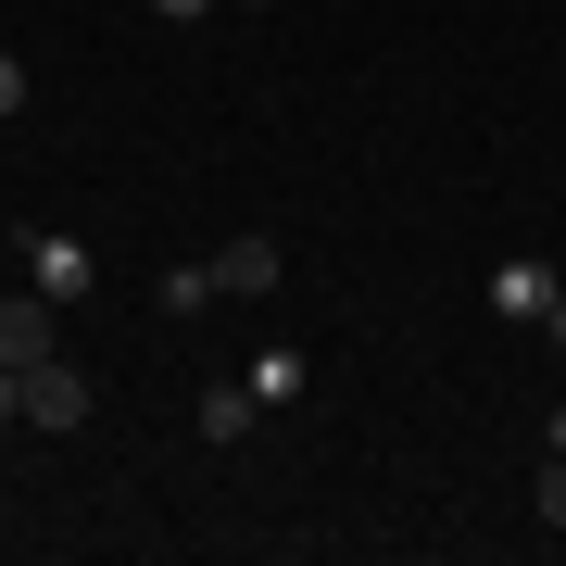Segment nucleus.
I'll use <instances>...</instances> for the list:
<instances>
[{
    "mask_svg": "<svg viewBox=\"0 0 566 566\" xmlns=\"http://www.w3.org/2000/svg\"><path fill=\"white\" fill-rule=\"evenodd\" d=\"M25 277H39L51 303H88V290H102V252L63 240V227H39V240H25Z\"/></svg>",
    "mask_w": 566,
    "mask_h": 566,
    "instance_id": "1",
    "label": "nucleus"
},
{
    "mask_svg": "<svg viewBox=\"0 0 566 566\" xmlns=\"http://www.w3.org/2000/svg\"><path fill=\"white\" fill-rule=\"evenodd\" d=\"M51 340H63V303L25 277L13 303H0V365H51Z\"/></svg>",
    "mask_w": 566,
    "mask_h": 566,
    "instance_id": "2",
    "label": "nucleus"
},
{
    "mask_svg": "<svg viewBox=\"0 0 566 566\" xmlns=\"http://www.w3.org/2000/svg\"><path fill=\"white\" fill-rule=\"evenodd\" d=\"M25 428H88V378H76V365H25Z\"/></svg>",
    "mask_w": 566,
    "mask_h": 566,
    "instance_id": "3",
    "label": "nucleus"
},
{
    "mask_svg": "<svg viewBox=\"0 0 566 566\" xmlns=\"http://www.w3.org/2000/svg\"><path fill=\"white\" fill-rule=\"evenodd\" d=\"M202 264H214V290H240V303H264V290L290 277V252L264 240V227H252V240H227V252H202Z\"/></svg>",
    "mask_w": 566,
    "mask_h": 566,
    "instance_id": "4",
    "label": "nucleus"
},
{
    "mask_svg": "<svg viewBox=\"0 0 566 566\" xmlns=\"http://www.w3.org/2000/svg\"><path fill=\"white\" fill-rule=\"evenodd\" d=\"M554 290H566V277H554V264H528V252H516V264H491V315H516V327H542V315H554Z\"/></svg>",
    "mask_w": 566,
    "mask_h": 566,
    "instance_id": "5",
    "label": "nucleus"
},
{
    "mask_svg": "<svg viewBox=\"0 0 566 566\" xmlns=\"http://www.w3.org/2000/svg\"><path fill=\"white\" fill-rule=\"evenodd\" d=\"M189 428H202L214 453H240L252 428H264V403H252V378H214V390H202V416H189Z\"/></svg>",
    "mask_w": 566,
    "mask_h": 566,
    "instance_id": "6",
    "label": "nucleus"
},
{
    "mask_svg": "<svg viewBox=\"0 0 566 566\" xmlns=\"http://www.w3.org/2000/svg\"><path fill=\"white\" fill-rule=\"evenodd\" d=\"M303 390H315V353H290V340H264V353H252V403H264V416H290Z\"/></svg>",
    "mask_w": 566,
    "mask_h": 566,
    "instance_id": "7",
    "label": "nucleus"
},
{
    "mask_svg": "<svg viewBox=\"0 0 566 566\" xmlns=\"http://www.w3.org/2000/svg\"><path fill=\"white\" fill-rule=\"evenodd\" d=\"M214 303V264H164V315H202Z\"/></svg>",
    "mask_w": 566,
    "mask_h": 566,
    "instance_id": "8",
    "label": "nucleus"
},
{
    "mask_svg": "<svg viewBox=\"0 0 566 566\" xmlns=\"http://www.w3.org/2000/svg\"><path fill=\"white\" fill-rule=\"evenodd\" d=\"M528 504H542V528H566V453H542V491Z\"/></svg>",
    "mask_w": 566,
    "mask_h": 566,
    "instance_id": "9",
    "label": "nucleus"
},
{
    "mask_svg": "<svg viewBox=\"0 0 566 566\" xmlns=\"http://www.w3.org/2000/svg\"><path fill=\"white\" fill-rule=\"evenodd\" d=\"M25 114V51H0V126Z\"/></svg>",
    "mask_w": 566,
    "mask_h": 566,
    "instance_id": "10",
    "label": "nucleus"
},
{
    "mask_svg": "<svg viewBox=\"0 0 566 566\" xmlns=\"http://www.w3.org/2000/svg\"><path fill=\"white\" fill-rule=\"evenodd\" d=\"M25 416V365H0V428H13Z\"/></svg>",
    "mask_w": 566,
    "mask_h": 566,
    "instance_id": "11",
    "label": "nucleus"
},
{
    "mask_svg": "<svg viewBox=\"0 0 566 566\" xmlns=\"http://www.w3.org/2000/svg\"><path fill=\"white\" fill-rule=\"evenodd\" d=\"M151 13H177V25H202V13H214V0H151Z\"/></svg>",
    "mask_w": 566,
    "mask_h": 566,
    "instance_id": "12",
    "label": "nucleus"
},
{
    "mask_svg": "<svg viewBox=\"0 0 566 566\" xmlns=\"http://www.w3.org/2000/svg\"><path fill=\"white\" fill-rule=\"evenodd\" d=\"M542 327H554V340H566V290H554V315H542Z\"/></svg>",
    "mask_w": 566,
    "mask_h": 566,
    "instance_id": "13",
    "label": "nucleus"
}]
</instances>
